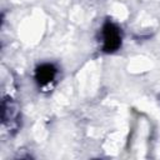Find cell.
<instances>
[{
	"label": "cell",
	"instance_id": "obj_1",
	"mask_svg": "<svg viewBox=\"0 0 160 160\" xmlns=\"http://www.w3.org/2000/svg\"><path fill=\"white\" fill-rule=\"evenodd\" d=\"M102 50L105 52H114L121 45L120 29L111 21H106L102 26Z\"/></svg>",
	"mask_w": 160,
	"mask_h": 160
},
{
	"label": "cell",
	"instance_id": "obj_2",
	"mask_svg": "<svg viewBox=\"0 0 160 160\" xmlns=\"http://www.w3.org/2000/svg\"><path fill=\"white\" fill-rule=\"evenodd\" d=\"M56 75V68L52 64H41L35 70V80L40 86L50 84Z\"/></svg>",
	"mask_w": 160,
	"mask_h": 160
}]
</instances>
